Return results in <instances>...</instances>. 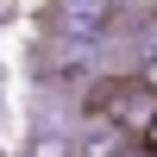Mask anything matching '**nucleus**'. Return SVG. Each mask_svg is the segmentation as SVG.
<instances>
[{
	"label": "nucleus",
	"instance_id": "obj_1",
	"mask_svg": "<svg viewBox=\"0 0 157 157\" xmlns=\"http://www.w3.org/2000/svg\"><path fill=\"white\" fill-rule=\"evenodd\" d=\"M88 113H94L101 126H113V132H126V138L138 145V138H145V126L157 120V88H151L138 69L101 75V82L88 88Z\"/></svg>",
	"mask_w": 157,
	"mask_h": 157
},
{
	"label": "nucleus",
	"instance_id": "obj_2",
	"mask_svg": "<svg viewBox=\"0 0 157 157\" xmlns=\"http://www.w3.org/2000/svg\"><path fill=\"white\" fill-rule=\"evenodd\" d=\"M113 19H120V0H50V25L69 44H94Z\"/></svg>",
	"mask_w": 157,
	"mask_h": 157
},
{
	"label": "nucleus",
	"instance_id": "obj_3",
	"mask_svg": "<svg viewBox=\"0 0 157 157\" xmlns=\"http://www.w3.org/2000/svg\"><path fill=\"white\" fill-rule=\"evenodd\" d=\"M138 145H145V157H157V120L145 126V138H138Z\"/></svg>",
	"mask_w": 157,
	"mask_h": 157
}]
</instances>
